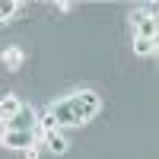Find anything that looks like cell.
Returning <instances> with one entry per match:
<instances>
[{
    "label": "cell",
    "instance_id": "277c9868",
    "mask_svg": "<svg viewBox=\"0 0 159 159\" xmlns=\"http://www.w3.org/2000/svg\"><path fill=\"white\" fill-rule=\"evenodd\" d=\"M0 143H3L7 150H32L35 143V130H3L0 134Z\"/></svg>",
    "mask_w": 159,
    "mask_h": 159
},
{
    "label": "cell",
    "instance_id": "3957f363",
    "mask_svg": "<svg viewBox=\"0 0 159 159\" xmlns=\"http://www.w3.org/2000/svg\"><path fill=\"white\" fill-rule=\"evenodd\" d=\"M48 111L57 118V127H76V124H83V121H80V115L73 111L70 99H57L54 105H48Z\"/></svg>",
    "mask_w": 159,
    "mask_h": 159
},
{
    "label": "cell",
    "instance_id": "5b68a950",
    "mask_svg": "<svg viewBox=\"0 0 159 159\" xmlns=\"http://www.w3.org/2000/svg\"><path fill=\"white\" fill-rule=\"evenodd\" d=\"M35 127H38V115L29 108V105H22L10 121H3V130H35Z\"/></svg>",
    "mask_w": 159,
    "mask_h": 159
},
{
    "label": "cell",
    "instance_id": "7a4b0ae2",
    "mask_svg": "<svg viewBox=\"0 0 159 159\" xmlns=\"http://www.w3.org/2000/svg\"><path fill=\"white\" fill-rule=\"evenodd\" d=\"M130 25H134V38H150L153 42V35L159 32V19L153 13H147V10L130 13Z\"/></svg>",
    "mask_w": 159,
    "mask_h": 159
},
{
    "label": "cell",
    "instance_id": "8fae6325",
    "mask_svg": "<svg viewBox=\"0 0 159 159\" xmlns=\"http://www.w3.org/2000/svg\"><path fill=\"white\" fill-rule=\"evenodd\" d=\"M3 61H7V67H10V70H16V67H19V61H22V51H19V48H10L7 54H3Z\"/></svg>",
    "mask_w": 159,
    "mask_h": 159
},
{
    "label": "cell",
    "instance_id": "ba28073f",
    "mask_svg": "<svg viewBox=\"0 0 159 159\" xmlns=\"http://www.w3.org/2000/svg\"><path fill=\"white\" fill-rule=\"evenodd\" d=\"M134 54L137 57H150V54H156V48H153L150 38H134Z\"/></svg>",
    "mask_w": 159,
    "mask_h": 159
},
{
    "label": "cell",
    "instance_id": "8992f818",
    "mask_svg": "<svg viewBox=\"0 0 159 159\" xmlns=\"http://www.w3.org/2000/svg\"><path fill=\"white\" fill-rule=\"evenodd\" d=\"M42 140H45V150H51L54 156H64V153H67V137H64L61 130H54V134H45Z\"/></svg>",
    "mask_w": 159,
    "mask_h": 159
},
{
    "label": "cell",
    "instance_id": "30bf717a",
    "mask_svg": "<svg viewBox=\"0 0 159 159\" xmlns=\"http://www.w3.org/2000/svg\"><path fill=\"white\" fill-rule=\"evenodd\" d=\"M13 13H19V3H16V0H0V22L10 19Z\"/></svg>",
    "mask_w": 159,
    "mask_h": 159
},
{
    "label": "cell",
    "instance_id": "52a82bcc",
    "mask_svg": "<svg viewBox=\"0 0 159 159\" xmlns=\"http://www.w3.org/2000/svg\"><path fill=\"white\" fill-rule=\"evenodd\" d=\"M19 108H22V102L16 96H3V99H0V121H10Z\"/></svg>",
    "mask_w": 159,
    "mask_h": 159
},
{
    "label": "cell",
    "instance_id": "9c48e42d",
    "mask_svg": "<svg viewBox=\"0 0 159 159\" xmlns=\"http://www.w3.org/2000/svg\"><path fill=\"white\" fill-rule=\"evenodd\" d=\"M38 124H42V134H54V130H61V127H57V118L51 115V111L38 115Z\"/></svg>",
    "mask_w": 159,
    "mask_h": 159
},
{
    "label": "cell",
    "instance_id": "6da1fadb",
    "mask_svg": "<svg viewBox=\"0 0 159 159\" xmlns=\"http://www.w3.org/2000/svg\"><path fill=\"white\" fill-rule=\"evenodd\" d=\"M70 99V105H73V111L80 115V121H89V118H96L99 115V108H102V99H99V92H89V89H83V92H76V96H67Z\"/></svg>",
    "mask_w": 159,
    "mask_h": 159
},
{
    "label": "cell",
    "instance_id": "7c38bea8",
    "mask_svg": "<svg viewBox=\"0 0 159 159\" xmlns=\"http://www.w3.org/2000/svg\"><path fill=\"white\" fill-rule=\"evenodd\" d=\"M153 48H156V54H159V32L153 35Z\"/></svg>",
    "mask_w": 159,
    "mask_h": 159
}]
</instances>
